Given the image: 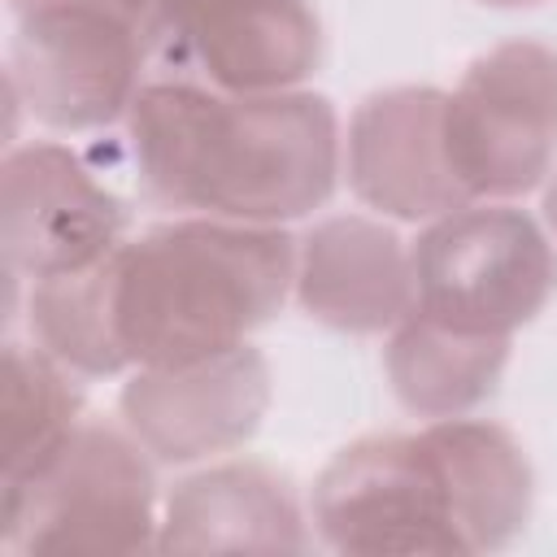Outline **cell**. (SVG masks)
Returning a JSON list of instances; mask_svg holds the SVG:
<instances>
[{
    "instance_id": "obj_1",
    "label": "cell",
    "mask_w": 557,
    "mask_h": 557,
    "mask_svg": "<svg viewBox=\"0 0 557 557\" xmlns=\"http://www.w3.org/2000/svg\"><path fill=\"white\" fill-rule=\"evenodd\" d=\"M126 144L157 205L257 226L322 209L344 174L335 104L309 87L231 96L161 74L131 100Z\"/></svg>"
},
{
    "instance_id": "obj_2",
    "label": "cell",
    "mask_w": 557,
    "mask_h": 557,
    "mask_svg": "<svg viewBox=\"0 0 557 557\" xmlns=\"http://www.w3.org/2000/svg\"><path fill=\"white\" fill-rule=\"evenodd\" d=\"M535 505L518 435L487 418H435L418 431L344 444L309 492L313 535L335 553H496Z\"/></svg>"
},
{
    "instance_id": "obj_3",
    "label": "cell",
    "mask_w": 557,
    "mask_h": 557,
    "mask_svg": "<svg viewBox=\"0 0 557 557\" xmlns=\"http://www.w3.org/2000/svg\"><path fill=\"white\" fill-rule=\"evenodd\" d=\"M296 239L283 226L178 213L109 257L117 344L135 366H183L248 344L292 296Z\"/></svg>"
},
{
    "instance_id": "obj_4",
    "label": "cell",
    "mask_w": 557,
    "mask_h": 557,
    "mask_svg": "<svg viewBox=\"0 0 557 557\" xmlns=\"http://www.w3.org/2000/svg\"><path fill=\"white\" fill-rule=\"evenodd\" d=\"M0 548L157 553L161 492L152 453L104 418H83L39 466L0 483Z\"/></svg>"
},
{
    "instance_id": "obj_5",
    "label": "cell",
    "mask_w": 557,
    "mask_h": 557,
    "mask_svg": "<svg viewBox=\"0 0 557 557\" xmlns=\"http://www.w3.org/2000/svg\"><path fill=\"white\" fill-rule=\"evenodd\" d=\"M409 257L413 309L470 335L513 339L557 292L553 235L509 200H470L422 222Z\"/></svg>"
},
{
    "instance_id": "obj_6",
    "label": "cell",
    "mask_w": 557,
    "mask_h": 557,
    "mask_svg": "<svg viewBox=\"0 0 557 557\" xmlns=\"http://www.w3.org/2000/svg\"><path fill=\"white\" fill-rule=\"evenodd\" d=\"M152 22L100 4H26L13 9L9 100L39 126L83 135L126 122L148 83Z\"/></svg>"
},
{
    "instance_id": "obj_7",
    "label": "cell",
    "mask_w": 557,
    "mask_h": 557,
    "mask_svg": "<svg viewBox=\"0 0 557 557\" xmlns=\"http://www.w3.org/2000/svg\"><path fill=\"white\" fill-rule=\"evenodd\" d=\"M448 165L470 200H518L557 161V48L505 39L479 52L444 104Z\"/></svg>"
},
{
    "instance_id": "obj_8",
    "label": "cell",
    "mask_w": 557,
    "mask_h": 557,
    "mask_svg": "<svg viewBox=\"0 0 557 557\" xmlns=\"http://www.w3.org/2000/svg\"><path fill=\"white\" fill-rule=\"evenodd\" d=\"M126 200L65 144H9L0 161L4 274L39 283L104 261L126 239Z\"/></svg>"
},
{
    "instance_id": "obj_9",
    "label": "cell",
    "mask_w": 557,
    "mask_h": 557,
    "mask_svg": "<svg viewBox=\"0 0 557 557\" xmlns=\"http://www.w3.org/2000/svg\"><path fill=\"white\" fill-rule=\"evenodd\" d=\"M322 17L313 0H157L152 52L174 70L231 96L305 87L322 65Z\"/></svg>"
},
{
    "instance_id": "obj_10",
    "label": "cell",
    "mask_w": 557,
    "mask_h": 557,
    "mask_svg": "<svg viewBox=\"0 0 557 557\" xmlns=\"http://www.w3.org/2000/svg\"><path fill=\"white\" fill-rule=\"evenodd\" d=\"M274 400L270 361L239 344L183 366H135L117 392L122 426L161 466H191L244 448Z\"/></svg>"
},
{
    "instance_id": "obj_11",
    "label": "cell",
    "mask_w": 557,
    "mask_h": 557,
    "mask_svg": "<svg viewBox=\"0 0 557 557\" xmlns=\"http://www.w3.org/2000/svg\"><path fill=\"white\" fill-rule=\"evenodd\" d=\"M448 91L431 83H400L370 91L344 126L348 191L396 222H435L470 196L461 191L444 144Z\"/></svg>"
},
{
    "instance_id": "obj_12",
    "label": "cell",
    "mask_w": 557,
    "mask_h": 557,
    "mask_svg": "<svg viewBox=\"0 0 557 557\" xmlns=\"http://www.w3.org/2000/svg\"><path fill=\"white\" fill-rule=\"evenodd\" d=\"M296 305L344 335H387L413 309L409 244L366 213H331L296 239Z\"/></svg>"
},
{
    "instance_id": "obj_13",
    "label": "cell",
    "mask_w": 557,
    "mask_h": 557,
    "mask_svg": "<svg viewBox=\"0 0 557 557\" xmlns=\"http://www.w3.org/2000/svg\"><path fill=\"white\" fill-rule=\"evenodd\" d=\"M309 527L283 474L261 461H218L170 487L157 553H305Z\"/></svg>"
},
{
    "instance_id": "obj_14",
    "label": "cell",
    "mask_w": 557,
    "mask_h": 557,
    "mask_svg": "<svg viewBox=\"0 0 557 557\" xmlns=\"http://www.w3.org/2000/svg\"><path fill=\"white\" fill-rule=\"evenodd\" d=\"M509 366V335L453 331L422 309H409L383 344V370L396 400L413 418H461L474 413Z\"/></svg>"
},
{
    "instance_id": "obj_15",
    "label": "cell",
    "mask_w": 557,
    "mask_h": 557,
    "mask_svg": "<svg viewBox=\"0 0 557 557\" xmlns=\"http://www.w3.org/2000/svg\"><path fill=\"white\" fill-rule=\"evenodd\" d=\"M109 257L87 270H74V274L39 278L26 292L30 339L39 348H48L61 366H70L78 379H109V374L131 370V361L117 344V331H113Z\"/></svg>"
},
{
    "instance_id": "obj_16",
    "label": "cell",
    "mask_w": 557,
    "mask_h": 557,
    "mask_svg": "<svg viewBox=\"0 0 557 557\" xmlns=\"http://www.w3.org/2000/svg\"><path fill=\"white\" fill-rule=\"evenodd\" d=\"M83 387L70 366H61L35 339L4 344V479L39 466L78 422ZM0 479V483H4Z\"/></svg>"
},
{
    "instance_id": "obj_17",
    "label": "cell",
    "mask_w": 557,
    "mask_h": 557,
    "mask_svg": "<svg viewBox=\"0 0 557 557\" xmlns=\"http://www.w3.org/2000/svg\"><path fill=\"white\" fill-rule=\"evenodd\" d=\"M26 4H100V9H113L126 17H144V22H152V13H157V0H13V9H26Z\"/></svg>"
},
{
    "instance_id": "obj_18",
    "label": "cell",
    "mask_w": 557,
    "mask_h": 557,
    "mask_svg": "<svg viewBox=\"0 0 557 557\" xmlns=\"http://www.w3.org/2000/svg\"><path fill=\"white\" fill-rule=\"evenodd\" d=\"M544 226H548V235L557 239V165H553V174L544 178Z\"/></svg>"
},
{
    "instance_id": "obj_19",
    "label": "cell",
    "mask_w": 557,
    "mask_h": 557,
    "mask_svg": "<svg viewBox=\"0 0 557 557\" xmlns=\"http://www.w3.org/2000/svg\"><path fill=\"white\" fill-rule=\"evenodd\" d=\"M492 9H522V4H540V0H483Z\"/></svg>"
}]
</instances>
